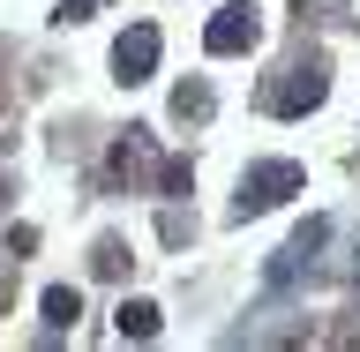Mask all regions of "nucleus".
I'll list each match as a JSON object with an SVG mask.
<instances>
[{
  "label": "nucleus",
  "mask_w": 360,
  "mask_h": 352,
  "mask_svg": "<svg viewBox=\"0 0 360 352\" xmlns=\"http://www.w3.org/2000/svg\"><path fill=\"white\" fill-rule=\"evenodd\" d=\"M323 90H330V60H323V53H300V60H292L285 75L263 90V112H278V120H300L308 105H323Z\"/></svg>",
  "instance_id": "obj_1"
},
{
  "label": "nucleus",
  "mask_w": 360,
  "mask_h": 352,
  "mask_svg": "<svg viewBox=\"0 0 360 352\" xmlns=\"http://www.w3.org/2000/svg\"><path fill=\"white\" fill-rule=\"evenodd\" d=\"M173 120H210V83H180L173 90Z\"/></svg>",
  "instance_id": "obj_8"
},
{
  "label": "nucleus",
  "mask_w": 360,
  "mask_h": 352,
  "mask_svg": "<svg viewBox=\"0 0 360 352\" xmlns=\"http://www.w3.org/2000/svg\"><path fill=\"white\" fill-rule=\"evenodd\" d=\"M112 330L143 345V337H158V308H150V300H120V308H112Z\"/></svg>",
  "instance_id": "obj_5"
},
{
  "label": "nucleus",
  "mask_w": 360,
  "mask_h": 352,
  "mask_svg": "<svg viewBox=\"0 0 360 352\" xmlns=\"http://www.w3.org/2000/svg\"><path fill=\"white\" fill-rule=\"evenodd\" d=\"M300 188H308V173H300L292 157H270V165H248V173H240L233 210H240V218H255V210H278V202L300 195Z\"/></svg>",
  "instance_id": "obj_2"
},
{
  "label": "nucleus",
  "mask_w": 360,
  "mask_h": 352,
  "mask_svg": "<svg viewBox=\"0 0 360 352\" xmlns=\"http://www.w3.org/2000/svg\"><path fill=\"white\" fill-rule=\"evenodd\" d=\"M158 233H165V247H180V240H188V233H195V225L180 218V210H165V218H158Z\"/></svg>",
  "instance_id": "obj_11"
},
{
  "label": "nucleus",
  "mask_w": 360,
  "mask_h": 352,
  "mask_svg": "<svg viewBox=\"0 0 360 352\" xmlns=\"http://www.w3.org/2000/svg\"><path fill=\"white\" fill-rule=\"evenodd\" d=\"M150 67H158V30L135 22L128 38L112 45V75H120V83H150Z\"/></svg>",
  "instance_id": "obj_4"
},
{
  "label": "nucleus",
  "mask_w": 360,
  "mask_h": 352,
  "mask_svg": "<svg viewBox=\"0 0 360 352\" xmlns=\"http://www.w3.org/2000/svg\"><path fill=\"white\" fill-rule=\"evenodd\" d=\"M8 285H15V270H8V263H0V308H8Z\"/></svg>",
  "instance_id": "obj_13"
},
{
  "label": "nucleus",
  "mask_w": 360,
  "mask_h": 352,
  "mask_svg": "<svg viewBox=\"0 0 360 352\" xmlns=\"http://www.w3.org/2000/svg\"><path fill=\"white\" fill-rule=\"evenodd\" d=\"M90 270H98V278H120V270H128V247H120V240H98V247H90Z\"/></svg>",
  "instance_id": "obj_9"
},
{
  "label": "nucleus",
  "mask_w": 360,
  "mask_h": 352,
  "mask_svg": "<svg viewBox=\"0 0 360 352\" xmlns=\"http://www.w3.org/2000/svg\"><path fill=\"white\" fill-rule=\"evenodd\" d=\"M150 128H128V143H112V180H135L143 165H150V143H143Z\"/></svg>",
  "instance_id": "obj_6"
},
{
  "label": "nucleus",
  "mask_w": 360,
  "mask_h": 352,
  "mask_svg": "<svg viewBox=\"0 0 360 352\" xmlns=\"http://www.w3.org/2000/svg\"><path fill=\"white\" fill-rule=\"evenodd\" d=\"M75 315H83V292H75V285L45 292V322H53V330H75Z\"/></svg>",
  "instance_id": "obj_7"
},
{
  "label": "nucleus",
  "mask_w": 360,
  "mask_h": 352,
  "mask_svg": "<svg viewBox=\"0 0 360 352\" xmlns=\"http://www.w3.org/2000/svg\"><path fill=\"white\" fill-rule=\"evenodd\" d=\"M202 45H210V53H255V45H263V8H255V0H233V8H218V15H210V30H202Z\"/></svg>",
  "instance_id": "obj_3"
},
{
  "label": "nucleus",
  "mask_w": 360,
  "mask_h": 352,
  "mask_svg": "<svg viewBox=\"0 0 360 352\" xmlns=\"http://www.w3.org/2000/svg\"><path fill=\"white\" fill-rule=\"evenodd\" d=\"M158 188H165V195H188V188H195L188 157H165V165H158Z\"/></svg>",
  "instance_id": "obj_10"
},
{
  "label": "nucleus",
  "mask_w": 360,
  "mask_h": 352,
  "mask_svg": "<svg viewBox=\"0 0 360 352\" xmlns=\"http://www.w3.org/2000/svg\"><path fill=\"white\" fill-rule=\"evenodd\" d=\"M90 8H98V0H60V22H83Z\"/></svg>",
  "instance_id": "obj_12"
}]
</instances>
